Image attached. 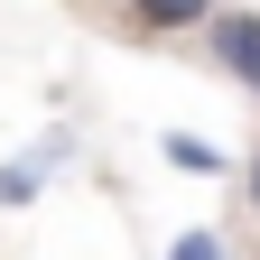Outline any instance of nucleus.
Here are the masks:
<instances>
[{"instance_id": "nucleus-1", "label": "nucleus", "mask_w": 260, "mask_h": 260, "mask_svg": "<svg viewBox=\"0 0 260 260\" xmlns=\"http://www.w3.org/2000/svg\"><path fill=\"white\" fill-rule=\"evenodd\" d=\"M205 47H214L223 75L260 103V10H214V19H205Z\"/></svg>"}, {"instance_id": "nucleus-2", "label": "nucleus", "mask_w": 260, "mask_h": 260, "mask_svg": "<svg viewBox=\"0 0 260 260\" xmlns=\"http://www.w3.org/2000/svg\"><path fill=\"white\" fill-rule=\"evenodd\" d=\"M130 19L149 28V38H177V28H205L214 0H130Z\"/></svg>"}, {"instance_id": "nucleus-3", "label": "nucleus", "mask_w": 260, "mask_h": 260, "mask_svg": "<svg viewBox=\"0 0 260 260\" xmlns=\"http://www.w3.org/2000/svg\"><path fill=\"white\" fill-rule=\"evenodd\" d=\"M168 168H186V177H214V168H223V149H214V140H195V130H177V140H168Z\"/></svg>"}, {"instance_id": "nucleus-4", "label": "nucleus", "mask_w": 260, "mask_h": 260, "mask_svg": "<svg viewBox=\"0 0 260 260\" xmlns=\"http://www.w3.org/2000/svg\"><path fill=\"white\" fill-rule=\"evenodd\" d=\"M47 158H56V149L19 158V168H0V205H28V195H38V177H47Z\"/></svg>"}, {"instance_id": "nucleus-5", "label": "nucleus", "mask_w": 260, "mask_h": 260, "mask_svg": "<svg viewBox=\"0 0 260 260\" xmlns=\"http://www.w3.org/2000/svg\"><path fill=\"white\" fill-rule=\"evenodd\" d=\"M168 260H233V251H223V233H177Z\"/></svg>"}, {"instance_id": "nucleus-6", "label": "nucleus", "mask_w": 260, "mask_h": 260, "mask_svg": "<svg viewBox=\"0 0 260 260\" xmlns=\"http://www.w3.org/2000/svg\"><path fill=\"white\" fill-rule=\"evenodd\" d=\"M242 205L260 214V149H251V168H242Z\"/></svg>"}]
</instances>
